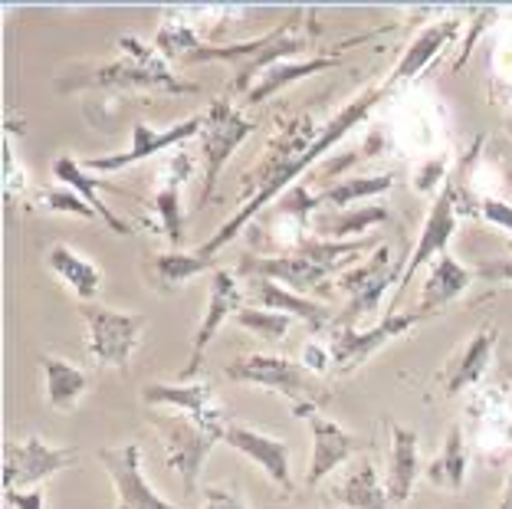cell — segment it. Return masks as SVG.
I'll return each instance as SVG.
<instances>
[{
	"mask_svg": "<svg viewBox=\"0 0 512 509\" xmlns=\"http://www.w3.org/2000/svg\"><path fill=\"white\" fill-rule=\"evenodd\" d=\"M388 92L391 89L384 83L365 89L362 96H355L348 106H342L339 112H335L332 119L325 122V129H319L306 112L293 115V119H289L283 129L270 138L266 155H263L260 165L250 171V178H243L250 184V194H247V201H243V207L197 253H201V257H214L220 247H227L230 240L247 227V221L253 214H260L276 194L289 191V181H296L302 171H309L325 152H332V145L352 132L358 122H365L368 112L375 109Z\"/></svg>",
	"mask_w": 512,
	"mask_h": 509,
	"instance_id": "obj_1",
	"label": "cell"
},
{
	"mask_svg": "<svg viewBox=\"0 0 512 509\" xmlns=\"http://www.w3.org/2000/svg\"><path fill=\"white\" fill-rule=\"evenodd\" d=\"M316 10H293L289 20L279 23L276 30L263 33V37H253L247 43H230V46H204L197 43L194 50L184 56V63H211V60H227V63H237V73H234V89L237 92H247L260 83V76L266 69H273L276 63L289 60L296 53H306L312 46V37H316V23H306L312 20Z\"/></svg>",
	"mask_w": 512,
	"mask_h": 509,
	"instance_id": "obj_2",
	"label": "cell"
},
{
	"mask_svg": "<svg viewBox=\"0 0 512 509\" xmlns=\"http://www.w3.org/2000/svg\"><path fill=\"white\" fill-rule=\"evenodd\" d=\"M122 60L99 66L96 73H89L86 79L60 86V89H76V86H92V89H168V92H197L194 83H181L178 76H171L168 63L161 60L158 50H151L142 40L122 37Z\"/></svg>",
	"mask_w": 512,
	"mask_h": 509,
	"instance_id": "obj_3",
	"label": "cell"
},
{
	"mask_svg": "<svg viewBox=\"0 0 512 509\" xmlns=\"http://www.w3.org/2000/svg\"><path fill=\"white\" fill-rule=\"evenodd\" d=\"M224 372L227 378L240 381V385H260V388L279 391L283 398H289L293 408H319L325 401V388L319 385V378L302 362H289L283 355L234 358Z\"/></svg>",
	"mask_w": 512,
	"mask_h": 509,
	"instance_id": "obj_4",
	"label": "cell"
},
{
	"mask_svg": "<svg viewBox=\"0 0 512 509\" xmlns=\"http://www.w3.org/2000/svg\"><path fill=\"white\" fill-rule=\"evenodd\" d=\"M151 424L158 427L161 441H165V454H168V467L178 470L184 496H194L197 480H201L204 460L220 441L217 434H211L207 427L197 424L191 414L184 411H151Z\"/></svg>",
	"mask_w": 512,
	"mask_h": 509,
	"instance_id": "obj_5",
	"label": "cell"
},
{
	"mask_svg": "<svg viewBox=\"0 0 512 509\" xmlns=\"http://www.w3.org/2000/svg\"><path fill=\"white\" fill-rule=\"evenodd\" d=\"M256 125L243 112L234 109L230 99H214L211 109L204 112V129H201V152H204V191H201V207L211 201L217 188V178L224 165L234 155V148L247 138Z\"/></svg>",
	"mask_w": 512,
	"mask_h": 509,
	"instance_id": "obj_6",
	"label": "cell"
},
{
	"mask_svg": "<svg viewBox=\"0 0 512 509\" xmlns=\"http://www.w3.org/2000/svg\"><path fill=\"white\" fill-rule=\"evenodd\" d=\"M83 319L89 326V355L99 365L128 368L138 339L148 326L145 316L138 312H119V309H102L96 303H83Z\"/></svg>",
	"mask_w": 512,
	"mask_h": 509,
	"instance_id": "obj_7",
	"label": "cell"
},
{
	"mask_svg": "<svg viewBox=\"0 0 512 509\" xmlns=\"http://www.w3.org/2000/svg\"><path fill=\"white\" fill-rule=\"evenodd\" d=\"M430 319L427 312L421 309H411V312H394V316H384L375 329H332V345H329V355H332V365L339 368L342 375L355 372V368H362L371 355H375L381 345H388L391 339H398V335L411 332L417 322Z\"/></svg>",
	"mask_w": 512,
	"mask_h": 509,
	"instance_id": "obj_8",
	"label": "cell"
},
{
	"mask_svg": "<svg viewBox=\"0 0 512 509\" xmlns=\"http://www.w3.org/2000/svg\"><path fill=\"white\" fill-rule=\"evenodd\" d=\"M99 460L112 480L115 500H119L115 509H184V506L161 500V496L151 490V483L142 473V447L135 441L99 450Z\"/></svg>",
	"mask_w": 512,
	"mask_h": 509,
	"instance_id": "obj_9",
	"label": "cell"
},
{
	"mask_svg": "<svg viewBox=\"0 0 512 509\" xmlns=\"http://www.w3.org/2000/svg\"><path fill=\"white\" fill-rule=\"evenodd\" d=\"M76 464L73 447H50L43 437L7 444L4 454V490H37L56 470Z\"/></svg>",
	"mask_w": 512,
	"mask_h": 509,
	"instance_id": "obj_10",
	"label": "cell"
},
{
	"mask_svg": "<svg viewBox=\"0 0 512 509\" xmlns=\"http://www.w3.org/2000/svg\"><path fill=\"white\" fill-rule=\"evenodd\" d=\"M240 309H243V289L237 286L234 273L220 270V266H217V270L211 273V296H207L204 319H201V326H197V332H194V349H191V358H188V368L181 372V385H188V381L201 372L207 345L214 342V335L220 332V326H224L227 319H234Z\"/></svg>",
	"mask_w": 512,
	"mask_h": 509,
	"instance_id": "obj_11",
	"label": "cell"
},
{
	"mask_svg": "<svg viewBox=\"0 0 512 509\" xmlns=\"http://www.w3.org/2000/svg\"><path fill=\"white\" fill-rule=\"evenodd\" d=\"M237 273H243L247 280H253V276H263V280L296 286L299 296H312V293L329 296L332 293V289H325V286H329L332 273L322 270V266H316L306 257H299L296 250L270 253V257H240Z\"/></svg>",
	"mask_w": 512,
	"mask_h": 509,
	"instance_id": "obj_12",
	"label": "cell"
},
{
	"mask_svg": "<svg viewBox=\"0 0 512 509\" xmlns=\"http://www.w3.org/2000/svg\"><path fill=\"white\" fill-rule=\"evenodd\" d=\"M204 129V115H191V119H184L178 125H171V129H151L148 122H135L132 125V145H128V152L122 155H99V158H89L86 161V171H122L128 165H135V161H145L161 148H174L181 142H188V138L201 135Z\"/></svg>",
	"mask_w": 512,
	"mask_h": 509,
	"instance_id": "obj_13",
	"label": "cell"
},
{
	"mask_svg": "<svg viewBox=\"0 0 512 509\" xmlns=\"http://www.w3.org/2000/svg\"><path fill=\"white\" fill-rule=\"evenodd\" d=\"M142 401L148 404V408H174V411H184L191 414V418L207 427L211 434H217L220 441H224V431H227V418L224 411L214 404V391L211 385H204V381H188V385H148L142 391Z\"/></svg>",
	"mask_w": 512,
	"mask_h": 509,
	"instance_id": "obj_14",
	"label": "cell"
},
{
	"mask_svg": "<svg viewBox=\"0 0 512 509\" xmlns=\"http://www.w3.org/2000/svg\"><path fill=\"white\" fill-rule=\"evenodd\" d=\"M453 234H457V211H453V204H450L447 194L437 191L434 207H430V214H427V224L421 230V237H417L411 257H407L404 276H401V283H398V289H394V296H391V303H388V316H394V312H398L401 296H404V286H411L417 270H421V266L430 257H434V253H440V257H444V247L450 244Z\"/></svg>",
	"mask_w": 512,
	"mask_h": 509,
	"instance_id": "obj_15",
	"label": "cell"
},
{
	"mask_svg": "<svg viewBox=\"0 0 512 509\" xmlns=\"http://www.w3.org/2000/svg\"><path fill=\"white\" fill-rule=\"evenodd\" d=\"M306 421L312 427V464L306 473V487H319L335 467L345 464L352 454H358V450L365 447V441L355 437L352 431H345V427L335 424L332 418H325L322 411H312Z\"/></svg>",
	"mask_w": 512,
	"mask_h": 509,
	"instance_id": "obj_16",
	"label": "cell"
},
{
	"mask_svg": "<svg viewBox=\"0 0 512 509\" xmlns=\"http://www.w3.org/2000/svg\"><path fill=\"white\" fill-rule=\"evenodd\" d=\"M224 444L234 447L237 454L250 457L253 464H260L266 477H270L286 496L296 490L293 477H289V447H286V441H279V437H270V434H260V431L243 427V424H227Z\"/></svg>",
	"mask_w": 512,
	"mask_h": 509,
	"instance_id": "obj_17",
	"label": "cell"
},
{
	"mask_svg": "<svg viewBox=\"0 0 512 509\" xmlns=\"http://www.w3.org/2000/svg\"><path fill=\"white\" fill-rule=\"evenodd\" d=\"M250 296H253V303L260 306V309L283 312V316H289V319L296 316V319L306 322L312 332L332 329L335 326V316H339V312H332L325 303H319V299L289 293L286 286H279L273 280H263V276H253V280H250Z\"/></svg>",
	"mask_w": 512,
	"mask_h": 509,
	"instance_id": "obj_18",
	"label": "cell"
},
{
	"mask_svg": "<svg viewBox=\"0 0 512 509\" xmlns=\"http://www.w3.org/2000/svg\"><path fill=\"white\" fill-rule=\"evenodd\" d=\"M391 431V454H388V500L391 506H404L414 490V480L421 473V454H417V434L411 427H401L398 421H388Z\"/></svg>",
	"mask_w": 512,
	"mask_h": 509,
	"instance_id": "obj_19",
	"label": "cell"
},
{
	"mask_svg": "<svg viewBox=\"0 0 512 509\" xmlns=\"http://www.w3.org/2000/svg\"><path fill=\"white\" fill-rule=\"evenodd\" d=\"M493 345H496V329L483 326V329H476L467 339V345H463V349L450 358V365H447V372H444L447 398H457L463 388L476 385V381L486 375V365H490Z\"/></svg>",
	"mask_w": 512,
	"mask_h": 509,
	"instance_id": "obj_20",
	"label": "cell"
},
{
	"mask_svg": "<svg viewBox=\"0 0 512 509\" xmlns=\"http://www.w3.org/2000/svg\"><path fill=\"white\" fill-rule=\"evenodd\" d=\"M204 270H217L211 257H201V253H181V250H168V253H155L142 263V276L155 293H174L181 289L191 276L204 273Z\"/></svg>",
	"mask_w": 512,
	"mask_h": 509,
	"instance_id": "obj_21",
	"label": "cell"
},
{
	"mask_svg": "<svg viewBox=\"0 0 512 509\" xmlns=\"http://www.w3.org/2000/svg\"><path fill=\"white\" fill-rule=\"evenodd\" d=\"M473 280V273L463 263H457L453 257H440L437 266L430 270V276L424 280L421 299H417V309L427 312V316H440V309L450 306L453 299L467 293V286Z\"/></svg>",
	"mask_w": 512,
	"mask_h": 509,
	"instance_id": "obj_22",
	"label": "cell"
},
{
	"mask_svg": "<svg viewBox=\"0 0 512 509\" xmlns=\"http://www.w3.org/2000/svg\"><path fill=\"white\" fill-rule=\"evenodd\" d=\"M457 37V20H440L434 23V27H427L421 37H417L411 46L404 50L401 56V63L391 69V76L384 79V86L394 89V86H401V83H411V79L421 73V69L434 60V56L444 50V46Z\"/></svg>",
	"mask_w": 512,
	"mask_h": 509,
	"instance_id": "obj_23",
	"label": "cell"
},
{
	"mask_svg": "<svg viewBox=\"0 0 512 509\" xmlns=\"http://www.w3.org/2000/svg\"><path fill=\"white\" fill-rule=\"evenodd\" d=\"M381 247H384L381 237H362V240H345V244H335V240H322L316 234H299L289 250H296L299 257H306L316 266H322V270L335 273V270H342V266L355 263L362 253L381 250Z\"/></svg>",
	"mask_w": 512,
	"mask_h": 509,
	"instance_id": "obj_24",
	"label": "cell"
},
{
	"mask_svg": "<svg viewBox=\"0 0 512 509\" xmlns=\"http://www.w3.org/2000/svg\"><path fill=\"white\" fill-rule=\"evenodd\" d=\"M53 178L56 181H63V184H69L79 198L83 201H89V207L96 211L102 221H106L115 234H122V237H128L132 234V227H128L122 217H115V211H109L106 207V201L99 198V188H115V184H102L99 178H92L89 171H86V165H79L76 158H69V155H63V158H56L53 161Z\"/></svg>",
	"mask_w": 512,
	"mask_h": 509,
	"instance_id": "obj_25",
	"label": "cell"
},
{
	"mask_svg": "<svg viewBox=\"0 0 512 509\" xmlns=\"http://www.w3.org/2000/svg\"><path fill=\"white\" fill-rule=\"evenodd\" d=\"M46 263H50V270L60 276V280L73 289L83 303H92V299L99 296L102 273L89 257H83V253H76L73 247H66V244H56L50 250V257H46Z\"/></svg>",
	"mask_w": 512,
	"mask_h": 509,
	"instance_id": "obj_26",
	"label": "cell"
},
{
	"mask_svg": "<svg viewBox=\"0 0 512 509\" xmlns=\"http://www.w3.org/2000/svg\"><path fill=\"white\" fill-rule=\"evenodd\" d=\"M388 207H345V211H322L312 217V234L322 240H335V244H345V237H358L365 234L368 227L388 221ZM362 240V237H358Z\"/></svg>",
	"mask_w": 512,
	"mask_h": 509,
	"instance_id": "obj_27",
	"label": "cell"
},
{
	"mask_svg": "<svg viewBox=\"0 0 512 509\" xmlns=\"http://www.w3.org/2000/svg\"><path fill=\"white\" fill-rule=\"evenodd\" d=\"M191 175V158L188 155H171L168 168H165V188L158 191L155 198V211L165 224L168 244L171 250H181V181Z\"/></svg>",
	"mask_w": 512,
	"mask_h": 509,
	"instance_id": "obj_28",
	"label": "cell"
},
{
	"mask_svg": "<svg viewBox=\"0 0 512 509\" xmlns=\"http://www.w3.org/2000/svg\"><path fill=\"white\" fill-rule=\"evenodd\" d=\"M463 480H467V444H463V431L453 424L444 437V450L430 460L427 483L440 490H460Z\"/></svg>",
	"mask_w": 512,
	"mask_h": 509,
	"instance_id": "obj_29",
	"label": "cell"
},
{
	"mask_svg": "<svg viewBox=\"0 0 512 509\" xmlns=\"http://www.w3.org/2000/svg\"><path fill=\"white\" fill-rule=\"evenodd\" d=\"M43 368H46V398H50L53 408L56 411L76 408V401L89 391V375L53 355H43Z\"/></svg>",
	"mask_w": 512,
	"mask_h": 509,
	"instance_id": "obj_30",
	"label": "cell"
},
{
	"mask_svg": "<svg viewBox=\"0 0 512 509\" xmlns=\"http://www.w3.org/2000/svg\"><path fill=\"white\" fill-rule=\"evenodd\" d=\"M339 66V56H316V60H299V63H276L273 69H266L260 76V83H256L250 92H247V102L250 106H260L279 92L283 86L296 83V79H306L312 73H322V69H335Z\"/></svg>",
	"mask_w": 512,
	"mask_h": 509,
	"instance_id": "obj_31",
	"label": "cell"
},
{
	"mask_svg": "<svg viewBox=\"0 0 512 509\" xmlns=\"http://www.w3.org/2000/svg\"><path fill=\"white\" fill-rule=\"evenodd\" d=\"M332 500L348 509H388L391 506L388 490L378 483V473L371 464H362L355 473H348L339 487L332 490Z\"/></svg>",
	"mask_w": 512,
	"mask_h": 509,
	"instance_id": "obj_32",
	"label": "cell"
},
{
	"mask_svg": "<svg viewBox=\"0 0 512 509\" xmlns=\"http://www.w3.org/2000/svg\"><path fill=\"white\" fill-rule=\"evenodd\" d=\"M483 152V138H473L470 148L457 158V165H453V171L447 175L444 181V191L450 204H453V211H457V217H473V214H483V201L476 198L473 188H470V171L476 165V158H480Z\"/></svg>",
	"mask_w": 512,
	"mask_h": 509,
	"instance_id": "obj_33",
	"label": "cell"
},
{
	"mask_svg": "<svg viewBox=\"0 0 512 509\" xmlns=\"http://www.w3.org/2000/svg\"><path fill=\"white\" fill-rule=\"evenodd\" d=\"M391 188H394V175H368V178H345L319 194H322V204H329L332 211H345L352 201L375 198V194H384Z\"/></svg>",
	"mask_w": 512,
	"mask_h": 509,
	"instance_id": "obj_34",
	"label": "cell"
},
{
	"mask_svg": "<svg viewBox=\"0 0 512 509\" xmlns=\"http://www.w3.org/2000/svg\"><path fill=\"white\" fill-rule=\"evenodd\" d=\"M234 322L247 332H253L256 339H263V342H279L289 332V326H293V319L283 316V312H270V309H260V306H243L234 316Z\"/></svg>",
	"mask_w": 512,
	"mask_h": 509,
	"instance_id": "obj_35",
	"label": "cell"
},
{
	"mask_svg": "<svg viewBox=\"0 0 512 509\" xmlns=\"http://www.w3.org/2000/svg\"><path fill=\"white\" fill-rule=\"evenodd\" d=\"M394 263H398V260H391V250L381 247V250H375V257H371V260H365L362 266H355V270H348L339 280V286L345 289V293H358L362 286L381 280L384 273H391Z\"/></svg>",
	"mask_w": 512,
	"mask_h": 509,
	"instance_id": "obj_36",
	"label": "cell"
},
{
	"mask_svg": "<svg viewBox=\"0 0 512 509\" xmlns=\"http://www.w3.org/2000/svg\"><path fill=\"white\" fill-rule=\"evenodd\" d=\"M194 46H197L194 27H188V23H178V20L165 23V27L158 30V37H155V50L161 56H181V60H184Z\"/></svg>",
	"mask_w": 512,
	"mask_h": 509,
	"instance_id": "obj_37",
	"label": "cell"
},
{
	"mask_svg": "<svg viewBox=\"0 0 512 509\" xmlns=\"http://www.w3.org/2000/svg\"><path fill=\"white\" fill-rule=\"evenodd\" d=\"M316 207H322V194H309L306 184H296V188H289V191L279 194V207H276V211L286 214V217H293L299 227H306Z\"/></svg>",
	"mask_w": 512,
	"mask_h": 509,
	"instance_id": "obj_38",
	"label": "cell"
},
{
	"mask_svg": "<svg viewBox=\"0 0 512 509\" xmlns=\"http://www.w3.org/2000/svg\"><path fill=\"white\" fill-rule=\"evenodd\" d=\"M40 204L46 207V211H63V214H76V217H86V221H92V217H99L92 207H86L83 198H76V194H63V191H40L37 194Z\"/></svg>",
	"mask_w": 512,
	"mask_h": 509,
	"instance_id": "obj_39",
	"label": "cell"
},
{
	"mask_svg": "<svg viewBox=\"0 0 512 509\" xmlns=\"http://www.w3.org/2000/svg\"><path fill=\"white\" fill-rule=\"evenodd\" d=\"M381 145H384V135H381V132H371V135L365 138V142H362V148H358V152H348L345 158H332L329 165H322V178H325V175H342V171H345V168H352L355 161L378 155V152H381Z\"/></svg>",
	"mask_w": 512,
	"mask_h": 509,
	"instance_id": "obj_40",
	"label": "cell"
},
{
	"mask_svg": "<svg viewBox=\"0 0 512 509\" xmlns=\"http://www.w3.org/2000/svg\"><path fill=\"white\" fill-rule=\"evenodd\" d=\"M447 181V158H434V161H424L414 175V191L417 194H430L434 188H444Z\"/></svg>",
	"mask_w": 512,
	"mask_h": 509,
	"instance_id": "obj_41",
	"label": "cell"
},
{
	"mask_svg": "<svg viewBox=\"0 0 512 509\" xmlns=\"http://www.w3.org/2000/svg\"><path fill=\"white\" fill-rule=\"evenodd\" d=\"M476 276L483 283H512V257L503 260H483L476 266Z\"/></svg>",
	"mask_w": 512,
	"mask_h": 509,
	"instance_id": "obj_42",
	"label": "cell"
},
{
	"mask_svg": "<svg viewBox=\"0 0 512 509\" xmlns=\"http://www.w3.org/2000/svg\"><path fill=\"white\" fill-rule=\"evenodd\" d=\"M204 509H247L240 503V496L227 487H207L204 490Z\"/></svg>",
	"mask_w": 512,
	"mask_h": 509,
	"instance_id": "obj_43",
	"label": "cell"
},
{
	"mask_svg": "<svg viewBox=\"0 0 512 509\" xmlns=\"http://www.w3.org/2000/svg\"><path fill=\"white\" fill-rule=\"evenodd\" d=\"M483 217L486 221H493L496 227H506L512 234V204H503L496 198H483Z\"/></svg>",
	"mask_w": 512,
	"mask_h": 509,
	"instance_id": "obj_44",
	"label": "cell"
},
{
	"mask_svg": "<svg viewBox=\"0 0 512 509\" xmlns=\"http://www.w3.org/2000/svg\"><path fill=\"white\" fill-rule=\"evenodd\" d=\"M7 503L14 509H43V493L37 490H4Z\"/></svg>",
	"mask_w": 512,
	"mask_h": 509,
	"instance_id": "obj_45",
	"label": "cell"
},
{
	"mask_svg": "<svg viewBox=\"0 0 512 509\" xmlns=\"http://www.w3.org/2000/svg\"><path fill=\"white\" fill-rule=\"evenodd\" d=\"M329 362H332V355H325V349H319L316 342L302 349V365H306L309 372H325V368H329Z\"/></svg>",
	"mask_w": 512,
	"mask_h": 509,
	"instance_id": "obj_46",
	"label": "cell"
},
{
	"mask_svg": "<svg viewBox=\"0 0 512 509\" xmlns=\"http://www.w3.org/2000/svg\"><path fill=\"white\" fill-rule=\"evenodd\" d=\"M499 509H512V470H509V477H506L503 496H499Z\"/></svg>",
	"mask_w": 512,
	"mask_h": 509,
	"instance_id": "obj_47",
	"label": "cell"
},
{
	"mask_svg": "<svg viewBox=\"0 0 512 509\" xmlns=\"http://www.w3.org/2000/svg\"><path fill=\"white\" fill-rule=\"evenodd\" d=\"M506 181H509V184H512V168H509V171H506Z\"/></svg>",
	"mask_w": 512,
	"mask_h": 509,
	"instance_id": "obj_48",
	"label": "cell"
},
{
	"mask_svg": "<svg viewBox=\"0 0 512 509\" xmlns=\"http://www.w3.org/2000/svg\"><path fill=\"white\" fill-rule=\"evenodd\" d=\"M322 509H339V506H322Z\"/></svg>",
	"mask_w": 512,
	"mask_h": 509,
	"instance_id": "obj_49",
	"label": "cell"
}]
</instances>
